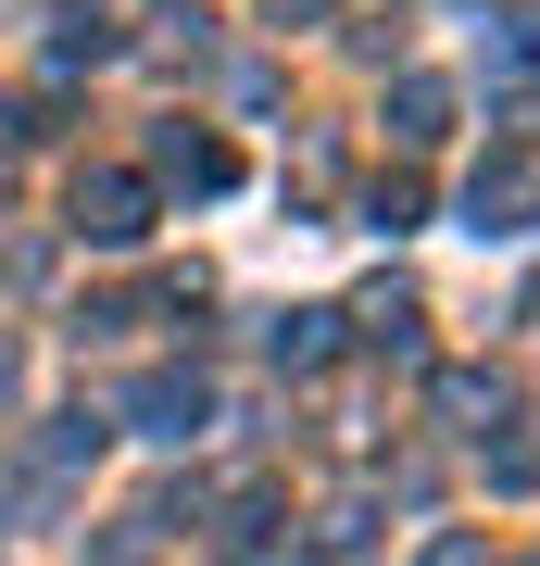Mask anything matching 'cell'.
Wrapping results in <instances>:
<instances>
[{
	"label": "cell",
	"instance_id": "6da1fadb",
	"mask_svg": "<svg viewBox=\"0 0 540 566\" xmlns=\"http://www.w3.org/2000/svg\"><path fill=\"white\" fill-rule=\"evenodd\" d=\"M76 227H88L100 252H126V240L151 227V189H139V177H76Z\"/></svg>",
	"mask_w": 540,
	"mask_h": 566
},
{
	"label": "cell",
	"instance_id": "5b68a950",
	"mask_svg": "<svg viewBox=\"0 0 540 566\" xmlns=\"http://www.w3.org/2000/svg\"><path fill=\"white\" fill-rule=\"evenodd\" d=\"M327 327L340 315H277V365H327Z\"/></svg>",
	"mask_w": 540,
	"mask_h": 566
},
{
	"label": "cell",
	"instance_id": "8992f818",
	"mask_svg": "<svg viewBox=\"0 0 540 566\" xmlns=\"http://www.w3.org/2000/svg\"><path fill=\"white\" fill-rule=\"evenodd\" d=\"M427 566H478V542H441V554H427Z\"/></svg>",
	"mask_w": 540,
	"mask_h": 566
},
{
	"label": "cell",
	"instance_id": "277c9868",
	"mask_svg": "<svg viewBox=\"0 0 540 566\" xmlns=\"http://www.w3.org/2000/svg\"><path fill=\"white\" fill-rule=\"evenodd\" d=\"M163 177H189V189H226V151H214V139H163Z\"/></svg>",
	"mask_w": 540,
	"mask_h": 566
},
{
	"label": "cell",
	"instance_id": "3957f363",
	"mask_svg": "<svg viewBox=\"0 0 540 566\" xmlns=\"http://www.w3.org/2000/svg\"><path fill=\"white\" fill-rule=\"evenodd\" d=\"M441 416L453 428H490L502 416V378H490V365H453V378H441Z\"/></svg>",
	"mask_w": 540,
	"mask_h": 566
},
{
	"label": "cell",
	"instance_id": "ba28073f",
	"mask_svg": "<svg viewBox=\"0 0 540 566\" xmlns=\"http://www.w3.org/2000/svg\"><path fill=\"white\" fill-rule=\"evenodd\" d=\"M0 151H13V102H0Z\"/></svg>",
	"mask_w": 540,
	"mask_h": 566
},
{
	"label": "cell",
	"instance_id": "7a4b0ae2",
	"mask_svg": "<svg viewBox=\"0 0 540 566\" xmlns=\"http://www.w3.org/2000/svg\"><path fill=\"white\" fill-rule=\"evenodd\" d=\"M126 416H139L151 441H189V428L214 416V403H201V378H177V365H163V378H139V403H126Z\"/></svg>",
	"mask_w": 540,
	"mask_h": 566
},
{
	"label": "cell",
	"instance_id": "52a82bcc",
	"mask_svg": "<svg viewBox=\"0 0 540 566\" xmlns=\"http://www.w3.org/2000/svg\"><path fill=\"white\" fill-rule=\"evenodd\" d=\"M0 403H13V353H0Z\"/></svg>",
	"mask_w": 540,
	"mask_h": 566
}]
</instances>
